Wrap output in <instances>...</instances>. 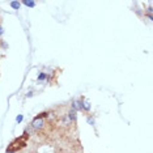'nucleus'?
Listing matches in <instances>:
<instances>
[{
    "label": "nucleus",
    "instance_id": "12",
    "mask_svg": "<svg viewBox=\"0 0 153 153\" xmlns=\"http://www.w3.org/2000/svg\"><path fill=\"white\" fill-rule=\"evenodd\" d=\"M5 153H13V152H5Z\"/></svg>",
    "mask_w": 153,
    "mask_h": 153
},
{
    "label": "nucleus",
    "instance_id": "13",
    "mask_svg": "<svg viewBox=\"0 0 153 153\" xmlns=\"http://www.w3.org/2000/svg\"><path fill=\"white\" fill-rule=\"evenodd\" d=\"M0 42H1V41H0Z\"/></svg>",
    "mask_w": 153,
    "mask_h": 153
},
{
    "label": "nucleus",
    "instance_id": "5",
    "mask_svg": "<svg viewBox=\"0 0 153 153\" xmlns=\"http://www.w3.org/2000/svg\"><path fill=\"white\" fill-rule=\"evenodd\" d=\"M22 4L26 5V7H30V8H33V7H36V1H33V0H24Z\"/></svg>",
    "mask_w": 153,
    "mask_h": 153
},
{
    "label": "nucleus",
    "instance_id": "7",
    "mask_svg": "<svg viewBox=\"0 0 153 153\" xmlns=\"http://www.w3.org/2000/svg\"><path fill=\"white\" fill-rule=\"evenodd\" d=\"M45 79H47V76H46V74H39V76H38V81H43Z\"/></svg>",
    "mask_w": 153,
    "mask_h": 153
},
{
    "label": "nucleus",
    "instance_id": "3",
    "mask_svg": "<svg viewBox=\"0 0 153 153\" xmlns=\"http://www.w3.org/2000/svg\"><path fill=\"white\" fill-rule=\"evenodd\" d=\"M68 119L71 123H75L76 119H77V111L74 110V109H71L68 111Z\"/></svg>",
    "mask_w": 153,
    "mask_h": 153
},
{
    "label": "nucleus",
    "instance_id": "4",
    "mask_svg": "<svg viewBox=\"0 0 153 153\" xmlns=\"http://www.w3.org/2000/svg\"><path fill=\"white\" fill-rule=\"evenodd\" d=\"M81 103H82V111H86V113H89L90 111V102L88 100H85L84 97H81Z\"/></svg>",
    "mask_w": 153,
    "mask_h": 153
},
{
    "label": "nucleus",
    "instance_id": "8",
    "mask_svg": "<svg viewBox=\"0 0 153 153\" xmlns=\"http://www.w3.org/2000/svg\"><path fill=\"white\" fill-rule=\"evenodd\" d=\"M22 119H24V117H22V115H19V117L16 118V122H17V123H21Z\"/></svg>",
    "mask_w": 153,
    "mask_h": 153
},
{
    "label": "nucleus",
    "instance_id": "1",
    "mask_svg": "<svg viewBox=\"0 0 153 153\" xmlns=\"http://www.w3.org/2000/svg\"><path fill=\"white\" fill-rule=\"evenodd\" d=\"M27 139H29V134H27V131H25V132L22 134V136L15 139V140H13L11 144L8 145V148H7V152H13V153H16L17 151H20V149L25 148V147H26Z\"/></svg>",
    "mask_w": 153,
    "mask_h": 153
},
{
    "label": "nucleus",
    "instance_id": "6",
    "mask_svg": "<svg viewBox=\"0 0 153 153\" xmlns=\"http://www.w3.org/2000/svg\"><path fill=\"white\" fill-rule=\"evenodd\" d=\"M20 5H21V3L20 1H11V7L13 9H16V11L17 9H20Z\"/></svg>",
    "mask_w": 153,
    "mask_h": 153
},
{
    "label": "nucleus",
    "instance_id": "10",
    "mask_svg": "<svg viewBox=\"0 0 153 153\" xmlns=\"http://www.w3.org/2000/svg\"><path fill=\"white\" fill-rule=\"evenodd\" d=\"M4 34V29H3V26H0V36H3Z\"/></svg>",
    "mask_w": 153,
    "mask_h": 153
},
{
    "label": "nucleus",
    "instance_id": "9",
    "mask_svg": "<svg viewBox=\"0 0 153 153\" xmlns=\"http://www.w3.org/2000/svg\"><path fill=\"white\" fill-rule=\"evenodd\" d=\"M88 123H89V124H92V126H93V124H94V119H93L92 117H88Z\"/></svg>",
    "mask_w": 153,
    "mask_h": 153
},
{
    "label": "nucleus",
    "instance_id": "11",
    "mask_svg": "<svg viewBox=\"0 0 153 153\" xmlns=\"http://www.w3.org/2000/svg\"><path fill=\"white\" fill-rule=\"evenodd\" d=\"M32 96H33V93H32V92H29V93L26 94V97H32Z\"/></svg>",
    "mask_w": 153,
    "mask_h": 153
},
{
    "label": "nucleus",
    "instance_id": "2",
    "mask_svg": "<svg viewBox=\"0 0 153 153\" xmlns=\"http://www.w3.org/2000/svg\"><path fill=\"white\" fill-rule=\"evenodd\" d=\"M45 126V118H39V117H36L33 119V123H32V127L34 130H42Z\"/></svg>",
    "mask_w": 153,
    "mask_h": 153
}]
</instances>
